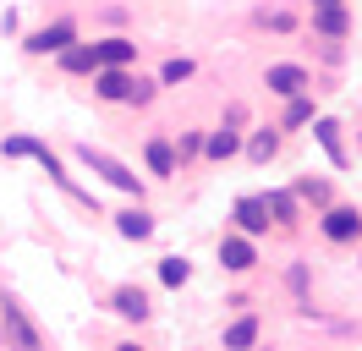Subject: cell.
I'll return each mask as SVG.
<instances>
[{"label": "cell", "mask_w": 362, "mask_h": 351, "mask_svg": "<svg viewBox=\"0 0 362 351\" xmlns=\"http://www.w3.org/2000/svg\"><path fill=\"white\" fill-rule=\"evenodd\" d=\"M187 275H192V263H187V258H159V280H165V285H187Z\"/></svg>", "instance_id": "obj_21"}, {"label": "cell", "mask_w": 362, "mask_h": 351, "mask_svg": "<svg viewBox=\"0 0 362 351\" xmlns=\"http://www.w3.org/2000/svg\"><path fill=\"white\" fill-rule=\"evenodd\" d=\"M313 121V99H308V88L291 93V105H286V127H308Z\"/></svg>", "instance_id": "obj_20"}, {"label": "cell", "mask_w": 362, "mask_h": 351, "mask_svg": "<svg viewBox=\"0 0 362 351\" xmlns=\"http://www.w3.org/2000/svg\"><path fill=\"white\" fill-rule=\"evenodd\" d=\"M187 77H192V61H187V55H176V61L159 66V83H187Z\"/></svg>", "instance_id": "obj_23"}, {"label": "cell", "mask_w": 362, "mask_h": 351, "mask_svg": "<svg viewBox=\"0 0 362 351\" xmlns=\"http://www.w3.org/2000/svg\"><path fill=\"white\" fill-rule=\"evenodd\" d=\"M115 225H121L127 241H148L154 236V214H148V209H127V214H115Z\"/></svg>", "instance_id": "obj_12"}, {"label": "cell", "mask_w": 362, "mask_h": 351, "mask_svg": "<svg viewBox=\"0 0 362 351\" xmlns=\"http://www.w3.org/2000/svg\"><path fill=\"white\" fill-rule=\"evenodd\" d=\"M0 313H6V324H11V340L17 346H28V351H39V329L23 318V307L11 302V297H0Z\"/></svg>", "instance_id": "obj_9"}, {"label": "cell", "mask_w": 362, "mask_h": 351, "mask_svg": "<svg viewBox=\"0 0 362 351\" xmlns=\"http://www.w3.org/2000/svg\"><path fill=\"white\" fill-rule=\"evenodd\" d=\"M313 33H324V39H346V33H351L346 0H340V6H318V11H313Z\"/></svg>", "instance_id": "obj_8"}, {"label": "cell", "mask_w": 362, "mask_h": 351, "mask_svg": "<svg viewBox=\"0 0 362 351\" xmlns=\"http://www.w3.org/2000/svg\"><path fill=\"white\" fill-rule=\"evenodd\" d=\"M264 83H269V93L291 99V93L308 88V66H269V71H264Z\"/></svg>", "instance_id": "obj_5"}, {"label": "cell", "mask_w": 362, "mask_h": 351, "mask_svg": "<svg viewBox=\"0 0 362 351\" xmlns=\"http://www.w3.org/2000/svg\"><path fill=\"white\" fill-rule=\"evenodd\" d=\"M55 55H61V66H66V71H93V66H99V55H93V44H61V50H55Z\"/></svg>", "instance_id": "obj_13"}, {"label": "cell", "mask_w": 362, "mask_h": 351, "mask_svg": "<svg viewBox=\"0 0 362 351\" xmlns=\"http://www.w3.org/2000/svg\"><path fill=\"white\" fill-rule=\"evenodd\" d=\"M264 209H269V219L291 225V219H296V192H269V197H264Z\"/></svg>", "instance_id": "obj_18"}, {"label": "cell", "mask_w": 362, "mask_h": 351, "mask_svg": "<svg viewBox=\"0 0 362 351\" xmlns=\"http://www.w3.org/2000/svg\"><path fill=\"white\" fill-rule=\"evenodd\" d=\"M313 6H340V0H313Z\"/></svg>", "instance_id": "obj_27"}, {"label": "cell", "mask_w": 362, "mask_h": 351, "mask_svg": "<svg viewBox=\"0 0 362 351\" xmlns=\"http://www.w3.org/2000/svg\"><path fill=\"white\" fill-rule=\"evenodd\" d=\"M148 165H154V176H176V149L165 137H148Z\"/></svg>", "instance_id": "obj_17"}, {"label": "cell", "mask_w": 362, "mask_h": 351, "mask_svg": "<svg viewBox=\"0 0 362 351\" xmlns=\"http://www.w3.org/2000/svg\"><path fill=\"white\" fill-rule=\"evenodd\" d=\"M236 225H242L247 236L269 231V209H264V197H242V203H236Z\"/></svg>", "instance_id": "obj_11"}, {"label": "cell", "mask_w": 362, "mask_h": 351, "mask_svg": "<svg viewBox=\"0 0 362 351\" xmlns=\"http://www.w3.org/2000/svg\"><path fill=\"white\" fill-rule=\"evenodd\" d=\"M296 197H308V203H318V209H324V203H329V181H313V176H302V181H296Z\"/></svg>", "instance_id": "obj_22"}, {"label": "cell", "mask_w": 362, "mask_h": 351, "mask_svg": "<svg viewBox=\"0 0 362 351\" xmlns=\"http://www.w3.org/2000/svg\"><path fill=\"white\" fill-rule=\"evenodd\" d=\"M313 137H318V149L335 159V171H346V149H340V127H335V121H318Z\"/></svg>", "instance_id": "obj_15"}, {"label": "cell", "mask_w": 362, "mask_h": 351, "mask_svg": "<svg viewBox=\"0 0 362 351\" xmlns=\"http://www.w3.org/2000/svg\"><path fill=\"white\" fill-rule=\"evenodd\" d=\"M93 55H99V66H132L137 44H132V39H121V33H115V39H99V44H93Z\"/></svg>", "instance_id": "obj_10"}, {"label": "cell", "mask_w": 362, "mask_h": 351, "mask_svg": "<svg viewBox=\"0 0 362 351\" xmlns=\"http://www.w3.org/2000/svg\"><path fill=\"white\" fill-rule=\"evenodd\" d=\"M71 39H77L71 22H49V28H39V33H28V50H33V55H55V50L71 44Z\"/></svg>", "instance_id": "obj_4"}, {"label": "cell", "mask_w": 362, "mask_h": 351, "mask_svg": "<svg viewBox=\"0 0 362 351\" xmlns=\"http://www.w3.org/2000/svg\"><path fill=\"white\" fill-rule=\"evenodd\" d=\"M324 236L329 241H357L362 236V214L346 203H324Z\"/></svg>", "instance_id": "obj_2"}, {"label": "cell", "mask_w": 362, "mask_h": 351, "mask_svg": "<svg viewBox=\"0 0 362 351\" xmlns=\"http://www.w3.org/2000/svg\"><path fill=\"white\" fill-rule=\"evenodd\" d=\"M274 154H280V137H274V132H258V137L247 143V159H252V165H269Z\"/></svg>", "instance_id": "obj_19"}, {"label": "cell", "mask_w": 362, "mask_h": 351, "mask_svg": "<svg viewBox=\"0 0 362 351\" xmlns=\"http://www.w3.org/2000/svg\"><path fill=\"white\" fill-rule=\"evenodd\" d=\"M33 143H39V137H6V159H28Z\"/></svg>", "instance_id": "obj_26"}, {"label": "cell", "mask_w": 362, "mask_h": 351, "mask_svg": "<svg viewBox=\"0 0 362 351\" xmlns=\"http://www.w3.org/2000/svg\"><path fill=\"white\" fill-rule=\"evenodd\" d=\"M252 340H258V318H252V313H242L236 324H226V346L230 351H247Z\"/></svg>", "instance_id": "obj_16"}, {"label": "cell", "mask_w": 362, "mask_h": 351, "mask_svg": "<svg viewBox=\"0 0 362 351\" xmlns=\"http://www.w3.org/2000/svg\"><path fill=\"white\" fill-rule=\"evenodd\" d=\"M77 159H83V165H88L93 176H105V181H110L115 192H132V197H143V181H137V176L127 171L121 159H110L105 149H93V143H77Z\"/></svg>", "instance_id": "obj_1"}, {"label": "cell", "mask_w": 362, "mask_h": 351, "mask_svg": "<svg viewBox=\"0 0 362 351\" xmlns=\"http://www.w3.org/2000/svg\"><path fill=\"white\" fill-rule=\"evenodd\" d=\"M127 88H132L127 66H93V93L99 99H127Z\"/></svg>", "instance_id": "obj_6"}, {"label": "cell", "mask_w": 362, "mask_h": 351, "mask_svg": "<svg viewBox=\"0 0 362 351\" xmlns=\"http://www.w3.org/2000/svg\"><path fill=\"white\" fill-rule=\"evenodd\" d=\"M220 263H226L230 275H247L252 263H258V253H252L247 236H226V241H220Z\"/></svg>", "instance_id": "obj_7"}, {"label": "cell", "mask_w": 362, "mask_h": 351, "mask_svg": "<svg viewBox=\"0 0 362 351\" xmlns=\"http://www.w3.org/2000/svg\"><path fill=\"white\" fill-rule=\"evenodd\" d=\"M154 88H159V83H148V77H132V88H127V105H148V99H154Z\"/></svg>", "instance_id": "obj_24"}, {"label": "cell", "mask_w": 362, "mask_h": 351, "mask_svg": "<svg viewBox=\"0 0 362 351\" xmlns=\"http://www.w3.org/2000/svg\"><path fill=\"white\" fill-rule=\"evenodd\" d=\"M236 149H242V137H236L230 127H220V132H204V154H209V159H230Z\"/></svg>", "instance_id": "obj_14"}, {"label": "cell", "mask_w": 362, "mask_h": 351, "mask_svg": "<svg viewBox=\"0 0 362 351\" xmlns=\"http://www.w3.org/2000/svg\"><path fill=\"white\" fill-rule=\"evenodd\" d=\"M192 154H204V132H181V143H176V159H192Z\"/></svg>", "instance_id": "obj_25"}, {"label": "cell", "mask_w": 362, "mask_h": 351, "mask_svg": "<svg viewBox=\"0 0 362 351\" xmlns=\"http://www.w3.org/2000/svg\"><path fill=\"white\" fill-rule=\"evenodd\" d=\"M110 307L121 313V318H132V324H143V318L154 313V307H148V291H143V285H121V291L110 297Z\"/></svg>", "instance_id": "obj_3"}]
</instances>
